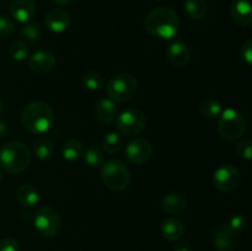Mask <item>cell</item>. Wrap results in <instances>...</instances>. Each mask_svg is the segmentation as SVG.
<instances>
[{
	"label": "cell",
	"mask_w": 252,
	"mask_h": 251,
	"mask_svg": "<svg viewBox=\"0 0 252 251\" xmlns=\"http://www.w3.org/2000/svg\"><path fill=\"white\" fill-rule=\"evenodd\" d=\"M236 154L239 157L245 160H250L252 157V140L250 138H243L236 144Z\"/></svg>",
	"instance_id": "30"
},
{
	"label": "cell",
	"mask_w": 252,
	"mask_h": 251,
	"mask_svg": "<svg viewBox=\"0 0 252 251\" xmlns=\"http://www.w3.org/2000/svg\"><path fill=\"white\" fill-rule=\"evenodd\" d=\"M144 27L148 33L157 38L170 39L176 36L179 32V15L170 7H157L147 15L144 20Z\"/></svg>",
	"instance_id": "1"
},
{
	"label": "cell",
	"mask_w": 252,
	"mask_h": 251,
	"mask_svg": "<svg viewBox=\"0 0 252 251\" xmlns=\"http://www.w3.org/2000/svg\"><path fill=\"white\" fill-rule=\"evenodd\" d=\"M84 144L76 138H70L66 140L62 148V155L68 161H76L80 157H83L84 153Z\"/></svg>",
	"instance_id": "22"
},
{
	"label": "cell",
	"mask_w": 252,
	"mask_h": 251,
	"mask_svg": "<svg viewBox=\"0 0 252 251\" xmlns=\"http://www.w3.org/2000/svg\"><path fill=\"white\" fill-rule=\"evenodd\" d=\"M240 57L246 65H251L252 63V39L249 38L248 41L244 42L240 49Z\"/></svg>",
	"instance_id": "33"
},
{
	"label": "cell",
	"mask_w": 252,
	"mask_h": 251,
	"mask_svg": "<svg viewBox=\"0 0 252 251\" xmlns=\"http://www.w3.org/2000/svg\"><path fill=\"white\" fill-rule=\"evenodd\" d=\"M160 230H161V235L164 236V239L169 241H176L184 235L185 225L182 220L171 217L162 221Z\"/></svg>",
	"instance_id": "19"
},
{
	"label": "cell",
	"mask_w": 252,
	"mask_h": 251,
	"mask_svg": "<svg viewBox=\"0 0 252 251\" xmlns=\"http://www.w3.org/2000/svg\"><path fill=\"white\" fill-rule=\"evenodd\" d=\"M20 243L12 238H5L0 240V251H20Z\"/></svg>",
	"instance_id": "34"
},
{
	"label": "cell",
	"mask_w": 252,
	"mask_h": 251,
	"mask_svg": "<svg viewBox=\"0 0 252 251\" xmlns=\"http://www.w3.org/2000/svg\"><path fill=\"white\" fill-rule=\"evenodd\" d=\"M33 153L36 157L41 160H48L53 157L54 153V145L52 140L46 135H39L33 140Z\"/></svg>",
	"instance_id": "21"
},
{
	"label": "cell",
	"mask_w": 252,
	"mask_h": 251,
	"mask_svg": "<svg viewBox=\"0 0 252 251\" xmlns=\"http://www.w3.org/2000/svg\"><path fill=\"white\" fill-rule=\"evenodd\" d=\"M83 85L85 86L88 90L91 91H98L102 89L103 86V78L100 73L95 70H89L81 78Z\"/></svg>",
	"instance_id": "27"
},
{
	"label": "cell",
	"mask_w": 252,
	"mask_h": 251,
	"mask_svg": "<svg viewBox=\"0 0 252 251\" xmlns=\"http://www.w3.org/2000/svg\"><path fill=\"white\" fill-rule=\"evenodd\" d=\"M9 56L16 62H22L29 58V47L24 41H15L9 47Z\"/></svg>",
	"instance_id": "29"
},
{
	"label": "cell",
	"mask_w": 252,
	"mask_h": 251,
	"mask_svg": "<svg viewBox=\"0 0 252 251\" xmlns=\"http://www.w3.org/2000/svg\"><path fill=\"white\" fill-rule=\"evenodd\" d=\"M71 24V16L65 9H53L44 17V25L49 31L54 33H62Z\"/></svg>",
	"instance_id": "13"
},
{
	"label": "cell",
	"mask_w": 252,
	"mask_h": 251,
	"mask_svg": "<svg viewBox=\"0 0 252 251\" xmlns=\"http://www.w3.org/2000/svg\"><path fill=\"white\" fill-rule=\"evenodd\" d=\"M1 112H2V102L1 100H0V115H1Z\"/></svg>",
	"instance_id": "38"
},
{
	"label": "cell",
	"mask_w": 252,
	"mask_h": 251,
	"mask_svg": "<svg viewBox=\"0 0 252 251\" xmlns=\"http://www.w3.org/2000/svg\"><path fill=\"white\" fill-rule=\"evenodd\" d=\"M56 56L52 52L37 51L32 56L29 57V66L33 73L36 74H46L51 71L56 66Z\"/></svg>",
	"instance_id": "12"
},
{
	"label": "cell",
	"mask_w": 252,
	"mask_h": 251,
	"mask_svg": "<svg viewBox=\"0 0 252 251\" xmlns=\"http://www.w3.org/2000/svg\"><path fill=\"white\" fill-rule=\"evenodd\" d=\"M1 180H2V174H1V171H0V182H1Z\"/></svg>",
	"instance_id": "39"
},
{
	"label": "cell",
	"mask_w": 252,
	"mask_h": 251,
	"mask_svg": "<svg viewBox=\"0 0 252 251\" xmlns=\"http://www.w3.org/2000/svg\"><path fill=\"white\" fill-rule=\"evenodd\" d=\"M31 164V152L21 142L11 140L0 150V166L7 174H20Z\"/></svg>",
	"instance_id": "3"
},
{
	"label": "cell",
	"mask_w": 252,
	"mask_h": 251,
	"mask_svg": "<svg viewBox=\"0 0 252 251\" xmlns=\"http://www.w3.org/2000/svg\"><path fill=\"white\" fill-rule=\"evenodd\" d=\"M240 234L229 228L226 224L217 226L213 231L212 243L219 251H229L236 246Z\"/></svg>",
	"instance_id": "11"
},
{
	"label": "cell",
	"mask_w": 252,
	"mask_h": 251,
	"mask_svg": "<svg viewBox=\"0 0 252 251\" xmlns=\"http://www.w3.org/2000/svg\"><path fill=\"white\" fill-rule=\"evenodd\" d=\"M54 4L61 5V6H65V5H70L74 0H52Z\"/></svg>",
	"instance_id": "37"
},
{
	"label": "cell",
	"mask_w": 252,
	"mask_h": 251,
	"mask_svg": "<svg viewBox=\"0 0 252 251\" xmlns=\"http://www.w3.org/2000/svg\"><path fill=\"white\" fill-rule=\"evenodd\" d=\"M221 111H223V106L216 98L207 97L199 103V113L206 118L217 117L220 115Z\"/></svg>",
	"instance_id": "25"
},
{
	"label": "cell",
	"mask_w": 252,
	"mask_h": 251,
	"mask_svg": "<svg viewBox=\"0 0 252 251\" xmlns=\"http://www.w3.org/2000/svg\"><path fill=\"white\" fill-rule=\"evenodd\" d=\"M246 130V121L235 108H225L220 112L218 120V132L228 142L239 139Z\"/></svg>",
	"instance_id": "5"
},
{
	"label": "cell",
	"mask_w": 252,
	"mask_h": 251,
	"mask_svg": "<svg viewBox=\"0 0 252 251\" xmlns=\"http://www.w3.org/2000/svg\"><path fill=\"white\" fill-rule=\"evenodd\" d=\"M83 159L90 167H100L105 162L102 150L96 145H89L84 149Z\"/></svg>",
	"instance_id": "24"
},
{
	"label": "cell",
	"mask_w": 252,
	"mask_h": 251,
	"mask_svg": "<svg viewBox=\"0 0 252 251\" xmlns=\"http://www.w3.org/2000/svg\"><path fill=\"white\" fill-rule=\"evenodd\" d=\"M10 12L16 21L26 24L36 14V2L34 0H11Z\"/></svg>",
	"instance_id": "15"
},
{
	"label": "cell",
	"mask_w": 252,
	"mask_h": 251,
	"mask_svg": "<svg viewBox=\"0 0 252 251\" xmlns=\"http://www.w3.org/2000/svg\"><path fill=\"white\" fill-rule=\"evenodd\" d=\"M174 251H191L189 244L186 240H176V244L174 245Z\"/></svg>",
	"instance_id": "35"
},
{
	"label": "cell",
	"mask_w": 252,
	"mask_h": 251,
	"mask_svg": "<svg viewBox=\"0 0 252 251\" xmlns=\"http://www.w3.org/2000/svg\"><path fill=\"white\" fill-rule=\"evenodd\" d=\"M185 12L193 20H202L208 12V5L206 0H186L185 1Z\"/></svg>",
	"instance_id": "23"
},
{
	"label": "cell",
	"mask_w": 252,
	"mask_h": 251,
	"mask_svg": "<svg viewBox=\"0 0 252 251\" xmlns=\"http://www.w3.org/2000/svg\"><path fill=\"white\" fill-rule=\"evenodd\" d=\"M226 225H228L230 229H233L234 231H236V233L240 234L246 226V218L244 217V214L234 213L233 216L229 218Z\"/></svg>",
	"instance_id": "31"
},
{
	"label": "cell",
	"mask_w": 252,
	"mask_h": 251,
	"mask_svg": "<svg viewBox=\"0 0 252 251\" xmlns=\"http://www.w3.org/2000/svg\"><path fill=\"white\" fill-rule=\"evenodd\" d=\"M231 19L239 26L246 27L252 22V7L249 0H234L230 5Z\"/></svg>",
	"instance_id": "16"
},
{
	"label": "cell",
	"mask_w": 252,
	"mask_h": 251,
	"mask_svg": "<svg viewBox=\"0 0 252 251\" xmlns=\"http://www.w3.org/2000/svg\"><path fill=\"white\" fill-rule=\"evenodd\" d=\"M186 208V199L181 193L177 192H170L165 194L164 198L161 199V209L167 214H180Z\"/></svg>",
	"instance_id": "18"
},
{
	"label": "cell",
	"mask_w": 252,
	"mask_h": 251,
	"mask_svg": "<svg viewBox=\"0 0 252 251\" xmlns=\"http://www.w3.org/2000/svg\"><path fill=\"white\" fill-rule=\"evenodd\" d=\"M21 36L26 39L27 42H30L31 44H34L38 42L39 37H41V29H39L38 24L33 21L26 22L24 27L20 31Z\"/></svg>",
	"instance_id": "28"
},
{
	"label": "cell",
	"mask_w": 252,
	"mask_h": 251,
	"mask_svg": "<svg viewBox=\"0 0 252 251\" xmlns=\"http://www.w3.org/2000/svg\"><path fill=\"white\" fill-rule=\"evenodd\" d=\"M16 199L22 207L32 208L39 202V192L34 186L30 184L21 185L16 189Z\"/></svg>",
	"instance_id": "20"
},
{
	"label": "cell",
	"mask_w": 252,
	"mask_h": 251,
	"mask_svg": "<svg viewBox=\"0 0 252 251\" xmlns=\"http://www.w3.org/2000/svg\"><path fill=\"white\" fill-rule=\"evenodd\" d=\"M126 157L130 164L142 165L153 155V145L145 138H134L126 147Z\"/></svg>",
	"instance_id": "10"
},
{
	"label": "cell",
	"mask_w": 252,
	"mask_h": 251,
	"mask_svg": "<svg viewBox=\"0 0 252 251\" xmlns=\"http://www.w3.org/2000/svg\"><path fill=\"white\" fill-rule=\"evenodd\" d=\"M117 116V107H116L115 101L111 100L110 97L101 98L95 106V117L96 120L100 121L101 123L113 122Z\"/></svg>",
	"instance_id": "17"
},
{
	"label": "cell",
	"mask_w": 252,
	"mask_h": 251,
	"mask_svg": "<svg viewBox=\"0 0 252 251\" xmlns=\"http://www.w3.org/2000/svg\"><path fill=\"white\" fill-rule=\"evenodd\" d=\"M166 58L171 65L176 66V68H184L189 64L191 52L186 43L181 41H175L167 47Z\"/></svg>",
	"instance_id": "14"
},
{
	"label": "cell",
	"mask_w": 252,
	"mask_h": 251,
	"mask_svg": "<svg viewBox=\"0 0 252 251\" xmlns=\"http://www.w3.org/2000/svg\"><path fill=\"white\" fill-rule=\"evenodd\" d=\"M7 132H9V126H7V123L5 121L0 120V138L5 137L7 134Z\"/></svg>",
	"instance_id": "36"
},
{
	"label": "cell",
	"mask_w": 252,
	"mask_h": 251,
	"mask_svg": "<svg viewBox=\"0 0 252 251\" xmlns=\"http://www.w3.org/2000/svg\"><path fill=\"white\" fill-rule=\"evenodd\" d=\"M14 32V22L6 15L0 14V39L6 38Z\"/></svg>",
	"instance_id": "32"
},
{
	"label": "cell",
	"mask_w": 252,
	"mask_h": 251,
	"mask_svg": "<svg viewBox=\"0 0 252 251\" xmlns=\"http://www.w3.org/2000/svg\"><path fill=\"white\" fill-rule=\"evenodd\" d=\"M241 176L239 170L231 164H223L213 175V184L218 191L231 192L240 185Z\"/></svg>",
	"instance_id": "9"
},
{
	"label": "cell",
	"mask_w": 252,
	"mask_h": 251,
	"mask_svg": "<svg viewBox=\"0 0 252 251\" xmlns=\"http://www.w3.org/2000/svg\"><path fill=\"white\" fill-rule=\"evenodd\" d=\"M101 180L107 188L123 191L130 184V171L125 162L120 160H108L101 165Z\"/></svg>",
	"instance_id": "4"
},
{
	"label": "cell",
	"mask_w": 252,
	"mask_h": 251,
	"mask_svg": "<svg viewBox=\"0 0 252 251\" xmlns=\"http://www.w3.org/2000/svg\"><path fill=\"white\" fill-rule=\"evenodd\" d=\"M122 145H123L122 137L116 132L107 133L102 139L103 149H105V152L110 155L117 154V153L122 149Z\"/></svg>",
	"instance_id": "26"
},
{
	"label": "cell",
	"mask_w": 252,
	"mask_h": 251,
	"mask_svg": "<svg viewBox=\"0 0 252 251\" xmlns=\"http://www.w3.org/2000/svg\"><path fill=\"white\" fill-rule=\"evenodd\" d=\"M137 79L128 73H121L112 76L106 85L108 97L115 102H127L137 94Z\"/></svg>",
	"instance_id": "6"
},
{
	"label": "cell",
	"mask_w": 252,
	"mask_h": 251,
	"mask_svg": "<svg viewBox=\"0 0 252 251\" xmlns=\"http://www.w3.org/2000/svg\"><path fill=\"white\" fill-rule=\"evenodd\" d=\"M116 127L122 134L134 137L143 132L145 128V116L138 108H127L116 116Z\"/></svg>",
	"instance_id": "7"
},
{
	"label": "cell",
	"mask_w": 252,
	"mask_h": 251,
	"mask_svg": "<svg viewBox=\"0 0 252 251\" xmlns=\"http://www.w3.org/2000/svg\"><path fill=\"white\" fill-rule=\"evenodd\" d=\"M33 224L36 230L42 236L53 238L61 230L62 220L56 209L51 207H42L34 214Z\"/></svg>",
	"instance_id": "8"
},
{
	"label": "cell",
	"mask_w": 252,
	"mask_h": 251,
	"mask_svg": "<svg viewBox=\"0 0 252 251\" xmlns=\"http://www.w3.org/2000/svg\"><path fill=\"white\" fill-rule=\"evenodd\" d=\"M54 112L51 105L43 101L30 102L21 113L22 126L33 134H43L52 127Z\"/></svg>",
	"instance_id": "2"
}]
</instances>
